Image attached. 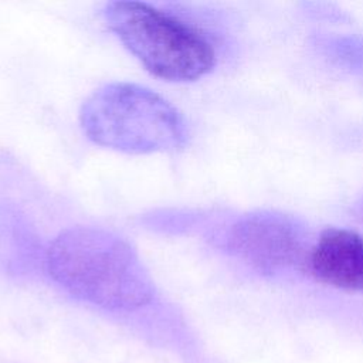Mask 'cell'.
Returning a JSON list of instances; mask_svg holds the SVG:
<instances>
[{
  "instance_id": "cell-1",
  "label": "cell",
  "mask_w": 363,
  "mask_h": 363,
  "mask_svg": "<svg viewBox=\"0 0 363 363\" xmlns=\"http://www.w3.org/2000/svg\"><path fill=\"white\" fill-rule=\"evenodd\" d=\"M45 267L65 292L106 311H135L155 295V284L136 250L102 227L61 231L47 248Z\"/></svg>"
},
{
  "instance_id": "cell-2",
  "label": "cell",
  "mask_w": 363,
  "mask_h": 363,
  "mask_svg": "<svg viewBox=\"0 0 363 363\" xmlns=\"http://www.w3.org/2000/svg\"><path fill=\"white\" fill-rule=\"evenodd\" d=\"M79 123L94 143L133 155L177 150L189 138L176 106L130 82H111L94 91L81 106Z\"/></svg>"
},
{
  "instance_id": "cell-3",
  "label": "cell",
  "mask_w": 363,
  "mask_h": 363,
  "mask_svg": "<svg viewBox=\"0 0 363 363\" xmlns=\"http://www.w3.org/2000/svg\"><path fill=\"white\" fill-rule=\"evenodd\" d=\"M106 27L155 77L196 81L217 62L204 31L143 1H112L102 11Z\"/></svg>"
},
{
  "instance_id": "cell-4",
  "label": "cell",
  "mask_w": 363,
  "mask_h": 363,
  "mask_svg": "<svg viewBox=\"0 0 363 363\" xmlns=\"http://www.w3.org/2000/svg\"><path fill=\"white\" fill-rule=\"evenodd\" d=\"M308 234L291 216L277 211H255L228 225L224 245L230 254L261 274L275 275L305 268Z\"/></svg>"
},
{
  "instance_id": "cell-5",
  "label": "cell",
  "mask_w": 363,
  "mask_h": 363,
  "mask_svg": "<svg viewBox=\"0 0 363 363\" xmlns=\"http://www.w3.org/2000/svg\"><path fill=\"white\" fill-rule=\"evenodd\" d=\"M305 269L319 282L363 294V237L347 228H326L309 248Z\"/></svg>"
},
{
  "instance_id": "cell-6",
  "label": "cell",
  "mask_w": 363,
  "mask_h": 363,
  "mask_svg": "<svg viewBox=\"0 0 363 363\" xmlns=\"http://www.w3.org/2000/svg\"><path fill=\"white\" fill-rule=\"evenodd\" d=\"M326 48L340 64L363 71V38H337L326 44Z\"/></svg>"
}]
</instances>
